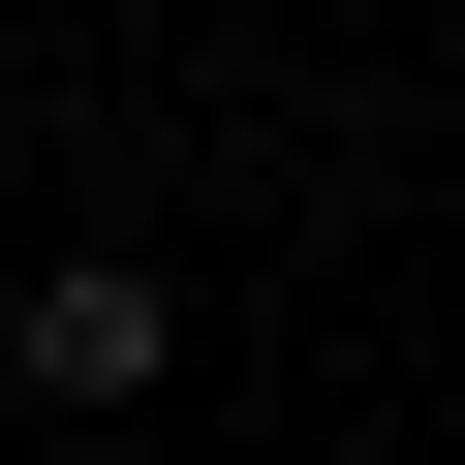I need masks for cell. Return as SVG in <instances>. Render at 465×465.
I'll return each instance as SVG.
<instances>
[{
    "mask_svg": "<svg viewBox=\"0 0 465 465\" xmlns=\"http://www.w3.org/2000/svg\"><path fill=\"white\" fill-rule=\"evenodd\" d=\"M155 372H186V280L155 249H63L32 280V403H155Z\"/></svg>",
    "mask_w": 465,
    "mask_h": 465,
    "instance_id": "1",
    "label": "cell"
}]
</instances>
